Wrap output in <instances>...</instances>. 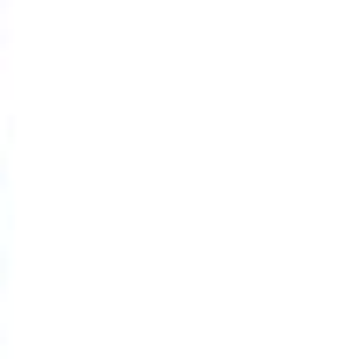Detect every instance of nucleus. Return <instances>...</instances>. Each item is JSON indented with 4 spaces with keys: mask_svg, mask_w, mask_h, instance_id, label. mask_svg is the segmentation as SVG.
<instances>
[]
</instances>
